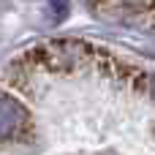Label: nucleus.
I'll return each mask as SVG.
<instances>
[{
    "instance_id": "obj_1",
    "label": "nucleus",
    "mask_w": 155,
    "mask_h": 155,
    "mask_svg": "<svg viewBox=\"0 0 155 155\" xmlns=\"http://www.w3.org/2000/svg\"><path fill=\"white\" fill-rule=\"evenodd\" d=\"M128 3H131L139 14H144V16L155 25V0H128Z\"/></svg>"
}]
</instances>
